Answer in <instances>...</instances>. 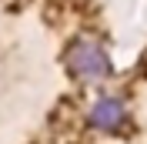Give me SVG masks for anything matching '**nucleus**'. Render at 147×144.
<instances>
[{"mask_svg": "<svg viewBox=\"0 0 147 144\" xmlns=\"http://www.w3.org/2000/svg\"><path fill=\"white\" fill-rule=\"evenodd\" d=\"M70 71L84 81H97L104 74L110 71V60L104 54L100 44H94V40H77L70 47Z\"/></svg>", "mask_w": 147, "mask_h": 144, "instance_id": "f257e3e1", "label": "nucleus"}, {"mask_svg": "<svg viewBox=\"0 0 147 144\" xmlns=\"http://www.w3.org/2000/svg\"><path fill=\"white\" fill-rule=\"evenodd\" d=\"M124 121H127V111L117 97H100L90 107V124L100 131H117V127H124Z\"/></svg>", "mask_w": 147, "mask_h": 144, "instance_id": "f03ea898", "label": "nucleus"}]
</instances>
